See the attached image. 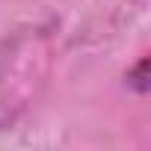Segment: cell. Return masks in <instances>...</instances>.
I'll use <instances>...</instances> for the list:
<instances>
[{
  "label": "cell",
  "mask_w": 151,
  "mask_h": 151,
  "mask_svg": "<svg viewBox=\"0 0 151 151\" xmlns=\"http://www.w3.org/2000/svg\"><path fill=\"white\" fill-rule=\"evenodd\" d=\"M148 56H139V62L133 65V68H127V74H124V83H127V89H133L136 95H148L151 92V74H148Z\"/></svg>",
  "instance_id": "cell-1"
}]
</instances>
